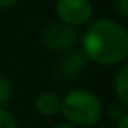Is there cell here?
Masks as SVG:
<instances>
[{"label":"cell","mask_w":128,"mask_h":128,"mask_svg":"<svg viewBox=\"0 0 128 128\" xmlns=\"http://www.w3.org/2000/svg\"><path fill=\"white\" fill-rule=\"evenodd\" d=\"M84 54L100 65H117L126 58L128 34L122 24L112 20H99L86 31Z\"/></svg>","instance_id":"6da1fadb"},{"label":"cell","mask_w":128,"mask_h":128,"mask_svg":"<svg viewBox=\"0 0 128 128\" xmlns=\"http://www.w3.org/2000/svg\"><path fill=\"white\" fill-rule=\"evenodd\" d=\"M68 123L75 126H92L102 117L100 100L86 89H72L62 99V109Z\"/></svg>","instance_id":"7a4b0ae2"},{"label":"cell","mask_w":128,"mask_h":128,"mask_svg":"<svg viewBox=\"0 0 128 128\" xmlns=\"http://www.w3.org/2000/svg\"><path fill=\"white\" fill-rule=\"evenodd\" d=\"M57 13L62 23L68 26L84 24L92 15L89 0H57Z\"/></svg>","instance_id":"3957f363"},{"label":"cell","mask_w":128,"mask_h":128,"mask_svg":"<svg viewBox=\"0 0 128 128\" xmlns=\"http://www.w3.org/2000/svg\"><path fill=\"white\" fill-rule=\"evenodd\" d=\"M76 41V32L65 23H54L42 31V42L50 50H65Z\"/></svg>","instance_id":"277c9868"},{"label":"cell","mask_w":128,"mask_h":128,"mask_svg":"<svg viewBox=\"0 0 128 128\" xmlns=\"http://www.w3.org/2000/svg\"><path fill=\"white\" fill-rule=\"evenodd\" d=\"M34 106L41 115L52 117V115H57L62 109V97L55 92H42L38 96Z\"/></svg>","instance_id":"5b68a950"},{"label":"cell","mask_w":128,"mask_h":128,"mask_svg":"<svg viewBox=\"0 0 128 128\" xmlns=\"http://www.w3.org/2000/svg\"><path fill=\"white\" fill-rule=\"evenodd\" d=\"M115 94L123 106L128 104V66H122L115 78Z\"/></svg>","instance_id":"8992f818"},{"label":"cell","mask_w":128,"mask_h":128,"mask_svg":"<svg viewBox=\"0 0 128 128\" xmlns=\"http://www.w3.org/2000/svg\"><path fill=\"white\" fill-rule=\"evenodd\" d=\"M12 92H13V86H12V81H10L6 76H2L0 75V104H6L12 97Z\"/></svg>","instance_id":"52a82bcc"},{"label":"cell","mask_w":128,"mask_h":128,"mask_svg":"<svg viewBox=\"0 0 128 128\" xmlns=\"http://www.w3.org/2000/svg\"><path fill=\"white\" fill-rule=\"evenodd\" d=\"M0 128H16V122L10 112L0 107Z\"/></svg>","instance_id":"ba28073f"},{"label":"cell","mask_w":128,"mask_h":128,"mask_svg":"<svg viewBox=\"0 0 128 128\" xmlns=\"http://www.w3.org/2000/svg\"><path fill=\"white\" fill-rule=\"evenodd\" d=\"M117 10L122 16H128V0H117Z\"/></svg>","instance_id":"9c48e42d"},{"label":"cell","mask_w":128,"mask_h":128,"mask_svg":"<svg viewBox=\"0 0 128 128\" xmlns=\"http://www.w3.org/2000/svg\"><path fill=\"white\" fill-rule=\"evenodd\" d=\"M117 128H128V114H122V115H120Z\"/></svg>","instance_id":"30bf717a"},{"label":"cell","mask_w":128,"mask_h":128,"mask_svg":"<svg viewBox=\"0 0 128 128\" xmlns=\"http://www.w3.org/2000/svg\"><path fill=\"white\" fill-rule=\"evenodd\" d=\"M18 0H0V8H10L13 6Z\"/></svg>","instance_id":"8fae6325"},{"label":"cell","mask_w":128,"mask_h":128,"mask_svg":"<svg viewBox=\"0 0 128 128\" xmlns=\"http://www.w3.org/2000/svg\"><path fill=\"white\" fill-rule=\"evenodd\" d=\"M54 128H76V126L72 125V123H58V125H55Z\"/></svg>","instance_id":"7c38bea8"}]
</instances>
